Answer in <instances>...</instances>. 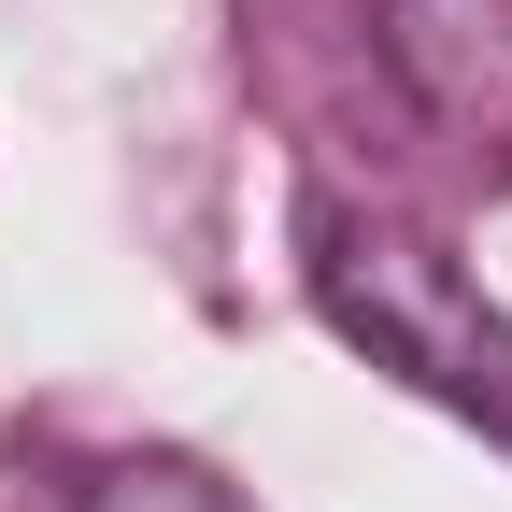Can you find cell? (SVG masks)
Instances as JSON below:
<instances>
[{"instance_id": "obj_1", "label": "cell", "mask_w": 512, "mask_h": 512, "mask_svg": "<svg viewBox=\"0 0 512 512\" xmlns=\"http://www.w3.org/2000/svg\"><path fill=\"white\" fill-rule=\"evenodd\" d=\"M299 242H313L328 328L370 370H399L413 399H441V413H470L484 441H512V313L456 271V256L413 242V228H384V214H356V200H313Z\"/></svg>"}, {"instance_id": "obj_2", "label": "cell", "mask_w": 512, "mask_h": 512, "mask_svg": "<svg viewBox=\"0 0 512 512\" xmlns=\"http://www.w3.org/2000/svg\"><path fill=\"white\" fill-rule=\"evenodd\" d=\"M384 72L484 185H512V0H384Z\"/></svg>"}, {"instance_id": "obj_3", "label": "cell", "mask_w": 512, "mask_h": 512, "mask_svg": "<svg viewBox=\"0 0 512 512\" xmlns=\"http://www.w3.org/2000/svg\"><path fill=\"white\" fill-rule=\"evenodd\" d=\"M86 512H256V498H228L200 456H114L86 484Z\"/></svg>"}]
</instances>
